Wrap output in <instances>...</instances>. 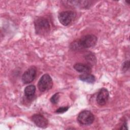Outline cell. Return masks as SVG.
Masks as SVG:
<instances>
[{
  "label": "cell",
  "mask_w": 130,
  "mask_h": 130,
  "mask_svg": "<svg viewBox=\"0 0 130 130\" xmlns=\"http://www.w3.org/2000/svg\"><path fill=\"white\" fill-rule=\"evenodd\" d=\"M36 87L34 85H29L25 87L24 90V95L29 100L31 99L35 95L36 92Z\"/></svg>",
  "instance_id": "cell-11"
},
{
  "label": "cell",
  "mask_w": 130,
  "mask_h": 130,
  "mask_svg": "<svg viewBox=\"0 0 130 130\" xmlns=\"http://www.w3.org/2000/svg\"><path fill=\"white\" fill-rule=\"evenodd\" d=\"M129 68V60H126L122 64V70L125 72H126L127 70H128Z\"/></svg>",
  "instance_id": "cell-15"
},
{
  "label": "cell",
  "mask_w": 130,
  "mask_h": 130,
  "mask_svg": "<svg viewBox=\"0 0 130 130\" xmlns=\"http://www.w3.org/2000/svg\"><path fill=\"white\" fill-rule=\"evenodd\" d=\"M37 75L36 69L31 67L26 70L22 76V81L24 84H28L35 79Z\"/></svg>",
  "instance_id": "cell-6"
},
{
  "label": "cell",
  "mask_w": 130,
  "mask_h": 130,
  "mask_svg": "<svg viewBox=\"0 0 130 130\" xmlns=\"http://www.w3.org/2000/svg\"><path fill=\"white\" fill-rule=\"evenodd\" d=\"M109 98V93L107 89L102 88L98 92L96 101L100 106L105 105L108 101Z\"/></svg>",
  "instance_id": "cell-7"
},
{
  "label": "cell",
  "mask_w": 130,
  "mask_h": 130,
  "mask_svg": "<svg viewBox=\"0 0 130 130\" xmlns=\"http://www.w3.org/2000/svg\"><path fill=\"white\" fill-rule=\"evenodd\" d=\"M79 78L82 81L88 83H93L95 81L94 76L90 73L82 74L79 76Z\"/></svg>",
  "instance_id": "cell-12"
},
{
  "label": "cell",
  "mask_w": 130,
  "mask_h": 130,
  "mask_svg": "<svg viewBox=\"0 0 130 130\" xmlns=\"http://www.w3.org/2000/svg\"><path fill=\"white\" fill-rule=\"evenodd\" d=\"M127 129V127L126 122V121H124L122 124L121 127L120 128V129Z\"/></svg>",
  "instance_id": "cell-17"
},
{
  "label": "cell",
  "mask_w": 130,
  "mask_h": 130,
  "mask_svg": "<svg viewBox=\"0 0 130 130\" xmlns=\"http://www.w3.org/2000/svg\"><path fill=\"white\" fill-rule=\"evenodd\" d=\"M65 2L68 3V4L80 8H88L90 7L91 5V2L90 1H66Z\"/></svg>",
  "instance_id": "cell-9"
},
{
  "label": "cell",
  "mask_w": 130,
  "mask_h": 130,
  "mask_svg": "<svg viewBox=\"0 0 130 130\" xmlns=\"http://www.w3.org/2000/svg\"><path fill=\"white\" fill-rule=\"evenodd\" d=\"M53 86V81L50 76L48 74H44L40 79L38 87L41 92H44L50 89Z\"/></svg>",
  "instance_id": "cell-5"
},
{
  "label": "cell",
  "mask_w": 130,
  "mask_h": 130,
  "mask_svg": "<svg viewBox=\"0 0 130 130\" xmlns=\"http://www.w3.org/2000/svg\"><path fill=\"white\" fill-rule=\"evenodd\" d=\"M59 99V94L58 92L54 94L50 98V102L53 104H56Z\"/></svg>",
  "instance_id": "cell-14"
},
{
  "label": "cell",
  "mask_w": 130,
  "mask_h": 130,
  "mask_svg": "<svg viewBox=\"0 0 130 130\" xmlns=\"http://www.w3.org/2000/svg\"><path fill=\"white\" fill-rule=\"evenodd\" d=\"M97 37L92 34H88L82 36L77 41L71 44L70 48L73 50H79L92 47L96 44Z\"/></svg>",
  "instance_id": "cell-1"
},
{
  "label": "cell",
  "mask_w": 130,
  "mask_h": 130,
  "mask_svg": "<svg viewBox=\"0 0 130 130\" xmlns=\"http://www.w3.org/2000/svg\"><path fill=\"white\" fill-rule=\"evenodd\" d=\"M76 14L73 11H65L60 12L58 15L59 22L64 26L69 25L76 18Z\"/></svg>",
  "instance_id": "cell-4"
},
{
  "label": "cell",
  "mask_w": 130,
  "mask_h": 130,
  "mask_svg": "<svg viewBox=\"0 0 130 130\" xmlns=\"http://www.w3.org/2000/svg\"><path fill=\"white\" fill-rule=\"evenodd\" d=\"M69 108V107L67 106V107H61L59 108L58 109H57L56 111H55V113H63L65 112H66Z\"/></svg>",
  "instance_id": "cell-16"
},
{
  "label": "cell",
  "mask_w": 130,
  "mask_h": 130,
  "mask_svg": "<svg viewBox=\"0 0 130 130\" xmlns=\"http://www.w3.org/2000/svg\"><path fill=\"white\" fill-rule=\"evenodd\" d=\"M74 69L78 72L81 73H89L91 71V68L88 64L82 63H76L73 66Z\"/></svg>",
  "instance_id": "cell-10"
},
{
  "label": "cell",
  "mask_w": 130,
  "mask_h": 130,
  "mask_svg": "<svg viewBox=\"0 0 130 130\" xmlns=\"http://www.w3.org/2000/svg\"><path fill=\"white\" fill-rule=\"evenodd\" d=\"M31 121L38 127L41 128H46L48 124V120L42 115L40 114H35L31 116Z\"/></svg>",
  "instance_id": "cell-8"
},
{
  "label": "cell",
  "mask_w": 130,
  "mask_h": 130,
  "mask_svg": "<svg viewBox=\"0 0 130 130\" xmlns=\"http://www.w3.org/2000/svg\"><path fill=\"white\" fill-rule=\"evenodd\" d=\"M85 59L87 61V62L89 65H94L95 62H96V58L95 56L93 54L90 53H88L86 56H85Z\"/></svg>",
  "instance_id": "cell-13"
},
{
  "label": "cell",
  "mask_w": 130,
  "mask_h": 130,
  "mask_svg": "<svg viewBox=\"0 0 130 130\" xmlns=\"http://www.w3.org/2000/svg\"><path fill=\"white\" fill-rule=\"evenodd\" d=\"M94 118V116L91 112L88 110H83L79 113L77 119L81 125H89L93 122Z\"/></svg>",
  "instance_id": "cell-3"
},
{
  "label": "cell",
  "mask_w": 130,
  "mask_h": 130,
  "mask_svg": "<svg viewBox=\"0 0 130 130\" xmlns=\"http://www.w3.org/2000/svg\"><path fill=\"white\" fill-rule=\"evenodd\" d=\"M36 33L40 36H45L50 31V25L48 20L44 17H40L34 20Z\"/></svg>",
  "instance_id": "cell-2"
}]
</instances>
